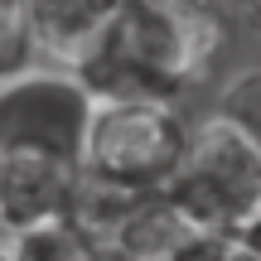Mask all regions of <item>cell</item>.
<instances>
[{
    "instance_id": "8fae6325",
    "label": "cell",
    "mask_w": 261,
    "mask_h": 261,
    "mask_svg": "<svg viewBox=\"0 0 261 261\" xmlns=\"http://www.w3.org/2000/svg\"><path fill=\"white\" fill-rule=\"evenodd\" d=\"M237 5H242V15H247V24H252L256 34H261V0H237Z\"/></svg>"
},
{
    "instance_id": "6da1fadb",
    "label": "cell",
    "mask_w": 261,
    "mask_h": 261,
    "mask_svg": "<svg viewBox=\"0 0 261 261\" xmlns=\"http://www.w3.org/2000/svg\"><path fill=\"white\" fill-rule=\"evenodd\" d=\"M232 24L218 0H121L112 24L77 58L73 73L102 97L179 102L223 68Z\"/></svg>"
},
{
    "instance_id": "5b68a950",
    "label": "cell",
    "mask_w": 261,
    "mask_h": 261,
    "mask_svg": "<svg viewBox=\"0 0 261 261\" xmlns=\"http://www.w3.org/2000/svg\"><path fill=\"white\" fill-rule=\"evenodd\" d=\"M77 165L48 155H0V232H39L68 223Z\"/></svg>"
},
{
    "instance_id": "277c9868",
    "label": "cell",
    "mask_w": 261,
    "mask_h": 261,
    "mask_svg": "<svg viewBox=\"0 0 261 261\" xmlns=\"http://www.w3.org/2000/svg\"><path fill=\"white\" fill-rule=\"evenodd\" d=\"M97 97L73 68H19L0 77V155H48L83 165V140Z\"/></svg>"
},
{
    "instance_id": "8992f818",
    "label": "cell",
    "mask_w": 261,
    "mask_h": 261,
    "mask_svg": "<svg viewBox=\"0 0 261 261\" xmlns=\"http://www.w3.org/2000/svg\"><path fill=\"white\" fill-rule=\"evenodd\" d=\"M208 247H213V232H203L165 189H155L121 218L107 252L116 261H194Z\"/></svg>"
},
{
    "instance_id": "7c38bea8",
    "label": "cell",
    "mask_w": 261,
    "mask_h": 261,
    "mask_svg": "<svg viewBox=\"0 0 261 261\" xmlns=\"http://www.w3.org/2000/svg\"><path fill=\"white\" fill-rule=\"evenodd\" d=\"M194 261H213V247H208V252H203V256H194Z\"/></svg>"
},
{
    "instance_id": "30bf717a",
    "label": "cell",
    "mask_w": 261,
    "mask_h": 261,
    "mask_svg": "<svg viewBox=\"0 0 261 261\" xmlns=\"http://www.w3.org/2000/svg\"><path fill=\"white\" fill-rule=\"evenodd\" d=\"M223 112H232V116H242L247 126L261 136V68L256 73H247L242 83L232 87V92L223 97Z\"/></svg>"
},
{
    "instance_id": "ba28073f",
    "label": "cell",
    "mask_w": 261,
    "mask_h": 261,
    "mask_svg": "<svg viewBox=\"0 0 261 261\" xmlns=\"http://www.w3.org/2000/svg\"><path fill=\"white\" fill-rule=\"evenodd\" d=\"M34 58L39 54H34V39H29L24 0H0V77H15Z\"/></svg>"
},
{
    "instance_id": "52a82bcc",
    "label": "cell",
    "mask_w": 261,
    "mask_h": 261,
    "mask_svg": "<svg viewBox=\"0 0 261 261\" xmlns=\"http://www.w3.org/2000/svg\"><path fill=\"white\" fill-rule=\"evenodd\" d=\"M121 0H24L34 54L54 68H77V58L102 39Z\"/></svg>"
},
{
    "instance_id": "7a4b0ae2",
    "label": "cell",
    "mask_w": 261,
    "mask_h": 261,
    "mask_svg": "<svg viewBox=\"0 0 261 261\" xmlns=\"http://www.w3.org/2000/svg\"><path fill=\"white\" fill-rule=\"evenodd\" d=\"M165 194L213 237L242 227L261 213V136L242 116L218 107L189 126Z\"/></svg>"
},
{
    "instance_id": "9c48e42d",
    "label": "cell",
    "mask_w": 261,
    "mask_h": 261,
    "mask_svg": "<svg viewBox=\"0 0 261 261\" xmlns=\"http://www.w3.org/2000/svg\"><path fill=\"white\" fill-rule=\"evenodd\" d=\"M213 261H261V213L232 232L213 237Z\"/></svg>"
},
{
    "instance_id": "3957f363",
    "label": "cell",
    "mask_w": 261,
    "mask_h": 261,
    "mask_svg": "<svg viewBox=\"0 0 261 261\" xmlns=\"http://www.w3.org/2000/svg\"><path fill=\"white\" fill-rule=\"evenodd\" d=\"M189 121L174 102L160 97H102L92 102V121L83 140V169L112 179V184L155 194L169 184L184 150Z\"/></svg>"
}]
</instances>
